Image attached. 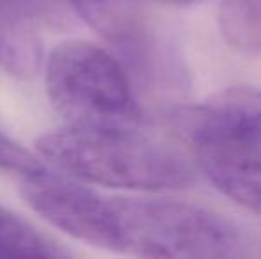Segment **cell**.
Here are the masks:
<instances>
[{
    "label": "cell",
    "instance_id": "cell-7",
    "mask_svg": "<svg viewBox=\"0 0 261 259\" xmlns=\"http://www.w3.org/2000/svg\"><path fill=\"white\" fill-rule=\"evenodd\" d=\"M57 240L50 238L20 215L0 206V257H66Z\"/></svg>",
    "mask_w": 261,
    "mask_h": 259
},
{
    "label": "cell",
    "instance_id": "cell-5",
    "mask_svg": "<svg viewBox=\"0 0 261 259\" xmlns=\"http://www.w3.org/2000/svg\"><path fill=\"white\" fill-rule=\"evenodd\" d=\"M197 162L213 187L261 215V146H204L197 148Z\"/></svg>",
    "mask_w": 261,
    "mask_h": 259
},
{
    "label": "cell",
    "instance_id": "cell-1",
    "mask_svg": "<svg viewBox=\"0 0 261 259\" xmlns=\"http://www.w3.org/2000/svg\"><path fill=\"white\" fill-rule=\"evenodd\" d=\"M69 235L93 247L141 257L219 259L242 254L238 229L222 217L171 199L110 197L82 188Z\"/></svg>",
    "mask_w": 261,
    "mask_h": 259
},
{
    "label": "cell",
    "instance_id": "cell-2",
    "mask_svg": "<svg viewBox=\"0 0 261 259\" xmlns=\"http://www.w3.org/2000/svg\"><path fill=\"white\" fill-rule=\"evenodd\" d=\"M39 155L75 180L141 192L181 190L194 183L192 163L176 148L137 126H68L36 140Z\"/></svg>",
    "mask_w": 261,
    "mask_h": 259
},
{
    "label": "cell",
    "instance_id": "cell-9",
    "mask_svg": "<svg viewBox=\"0 0 261 259\" xmlns=\"http://www.w3.org/2000/svg\"><path fill=\"white\" fill-rule=\"evenodd\" d=\"M0 169L16 170L27 176V174L43 170V165L36 156H32L29 151L21 149L18 144L0 133Z\"/></svg>",
    "mask_w": 261,
    "mask_h": 259
},
{
    "label": "cell",
    "instance_id": "cell-8",
    "mask_svg": "<svg viewBox=\"0 0 261 259\" xmlns=\"http://www.w3.org/2000/svg\"><path fill=\"white\" fill-rule=\"evenodd\" d=\"M219 27L233 48L261 53V0H222Z\"/></svg>",
    "mask_w": 261,
    "mask_h": 259
},
{
    "label": "cell",
    "instance_id": "cell-3",
    "mask_svg": "<svg viewBox=\"0 0 261 259\" xmlns=\"http://www.w3.org/2000/svg\"><path fill=\"white\" fill-rule=\"evenodd\" d=\"M45 82L50 101L69 126L139 125V108L126 71L93 43L69 39L55 46L45 66Z\"/></svg>",
    "mask_w": 261,
    "mask_h": 259
},
{
    "label": "cell",
    "instance_id": "cell-6",
    "mask_svg": "<svg viewBox=\"0 0 261 259\" xmlns=\"http://www.w3.org/2000/svg\"><path fill=\"white\" fill-rule=\"evenodd\" d=\"M43 0H0V66L16 76H32L41 63Z\"/></svg>",
    "mask_w": 261,
    "mask_h": 259
},
{
    "label": "cell",
    "instance_id": "cell-4",
    "mask_svg": "<svg viewBox=\"0 0 261 259\" xmlns=\"http://www.w3.org/2000/svg\"><path fill=\"white\" fill-rule=\"evenodd\" d=\"M174 126L197 148L226 144L261 146V91L227 87L176 112Z\"/></svg>",
    "mask_w": 261,
    "mask_h": 259
},
{
    "label": "cell",
    "instance_id": "cell-10",
    "mask_svg": "<svg viewBox=\"0 0 261 259\" xmlns=\"http://www.w3.org/2000/svg\"><path fill=\"white\" fill-rule=\"evenodd\" d=\"M171 2H183V4H187V2H196V0H171Z\"/></svg>",
    "mask_w": 261,
    "mask_h": 259
}]
</instances>
